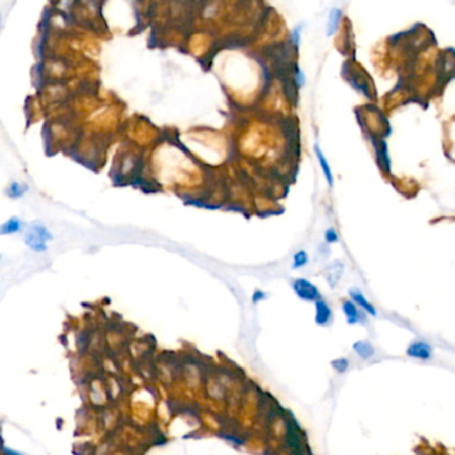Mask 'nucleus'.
I'll return each instance as SVG.
<instances>
[{"mask_svg":"<svg viewBox=\"0 0 455 455\" xmlns=\"http://www.w3.org/2000/svg\"><path fill=\"white\" fill-rule=\"evenodd\" d=\"M300 31H302V27H300V26L292 31L291 39H292V43H294L295 46H299V43H300V34H302Z\"/></svg>","mask_w":455,"mask_h":455,"instance_id":"2eb2a0df","label":"nucleus"},{"mask_svg":"<svg viewBox=\"0 0 455 455\" xmlns=\"http://www.w3.org/2000/svg\"><path fill=\"white\" fill-rule=\"evenodd\" d=\"M324 239H326L327 243H336L339 241V236H338V232L334 228H329L326 234H324Z\"/></svg>","mask_w":455,"mask_h":455,"instance_id":"4468645a","label":"nucleus"},{"mask_svg":"<svg viewBox=\"0 0 455 455\" xmlns=\"http://www.w3.org/2000/svg\"><path fill=\"white\" fill-rule=\"evenodd\" d=\"M261 296H263V295H262V292H256V294H255V296H254L255 302H256V300H259V298H261Z\"/></svg>","mask_w":455,"mask_h":455,"instance_id":"a211bd4d","label":"nucleus"},{"mask_svg":"<svg viewBox=\"0 0 455 455\" xmlns=\"http://www.w3.org/2000/svg\"><path fill=\"white\" fill-rule=\"evenodd\" d=\"M353 350L359 355L362 359H369L374 355L375 350H374V347L371 346V343L366 342V340H358L355 343L353 344Z\"/></svg>","mask_w":455,"mask_h":455,"instance_id":"9d476101","label":"nucleus"},{"mask_svg":"<svg viewBox=\"0 0 455 455\" xmlns=\"http://www.w3.org/2000/svg\"><path fill=\"white\" fill-rule=\"evenodd\" d=\"M342 310H343V314L349 324H357V323L364 322L363 313L360 311L359 307L353 300H344L342 303Z\"/></svg>","mask_w":455,"mask_h":455,"instance_id":"39448f33","label":"nucleus"},{"mask_svg":"<svg viewBox=\"0 0 455 455\" xmlns=\"http://www.w3.org/2000/svg\"><path fill=\"white\" fill-rule=\"evenodd\" d=\"M295 79H296V84H298L299 87H302V85L305 84V75H303V72L300 68H296Z\"/></svg>","mask_w":455,"mask_h":455,"instance_id":"f3484780","label":"nucleus"},{"mask_svg":"<svg viewBox=\"0 0 455 455\" xmlns=\"http://www.w3.org/2000/svg\"><path fill=\"white\" fill-rule=\"evenodd\" d=\"M20 221L17 218H12L2 226V234H14L20 230Z\"/></svg>","mask_w":455,"mask_h":455,"instance_id":"9b49d317","label":"nucleus"},{"mask_svg":"<svg viewBox=\"0 0 455 455\" xmlns=\"http://www.w3.org/2000/svg\"><path fill=\"white\" fill-rule=\"evenodd\" d=\"M407 357L419 360H428L432 357V347L425 340H415L406 350Z\"/></svg>","mask_w":455,"mask_h":455,"instance_id":"7ed1b4c3","label":"nucleus"},{"mask_svg":"<svg viewBox=\"0 0 455 455\" xmlns=\"http://www.w3.org/2000/svg\"><path fill=\"white\" fill-rule=\"evenodd\" d=\"M309 262V256H307L306 251H299L294 255V269H300L305 265H307Z\"/></svg>","mask_w":455,"mask_h":455,"instance_id":"ddd939ff","label":"nucleus"},{"mask_svg":"<svg viewBox=\"0 0 455 455\" xmlns=\"http://www.w3.org/2000/svg\"><path fill=\"white\" fill-rule=\"evenodd\" d=\"M349 294H350L351 300H353V302L355 303V305H357L359 309L363 310L364 313H367L369 315L377 316V310H375V307H374L373 305H371V303L367 300L366 296L362 294V291H360V290L351 289L350 291H349Z\"/></svg>","mask_w":455,"mask_h":455,"instance_id":"0eeeda50","label":"nucleus"},{"mask_svg":"<svg viewBox=\"0 0 455 455\" xmlns=\"http://www.w3.org/2000/svg\"><path fill=\"white\" fill-rule=\"evenodd\" d=\"M314 149H315V155H316V158H318V162H319L320 168H322L323 175H324V178H326L327 183H329L330 187H333L334 186V175H333V171H331V168H330V164H329V162H327L326 157L323 155V153L320 151V148L318 146L314 147Z\"/></svg>","mask_w":455,"mask_h":455,"instance_id":"6e6552de","label":"nucleus"},{"mask_svg":"<svg viewBox=\"0 0 455 455\" xmlns=\"http://www.w3.org/2000/svg\"><path fill=\"white\" fill-rule=\"evenodd\" d=\"M349 366H350V362L347 358H336V359L331 360V367L339 374L346 373L349 370Z\"/></svg>","mask_w":455,"mask_h":455,"instance_id":"f8f14e48","label":"nucleus"},{"mask_svg":"<svg viewBox=\"0 0 455 455\" xmlns=\"http://www.w3.org/2000/svg\"><path fill=\"white\" fill-rule=\"evenodd\" d=\"M340 19H342V11H340V8H333L331 12H330L329 23H327V36H333L336 31H338Z\"/></svg>","mask_w":455,"mask_h":455,"instance_id":"1a4fd4ad","label":"nucleus"},{"mask_svg":"<svg viewBox=\"0 0 455 455\" xmlns=\"http://www.w3.org/2000/svg\"><path fill=\"white\" fill-rule=\"evenodd\" d=\"M343 271L344 265L340 261H334L327 266L326 271H324V276H326L327 283H329L331 289L336 287V285L340 282L342 275H343Z\"/></svg>","mask_w":455,"mask_h":455,"instance_id":"20e7f679","label":"nucleus"},{"mask_svg":"<svg viewBox=\"0 0 455 455\" xmlns=\"http://www.w3.org/2000/svg\"><path fill=\"white\" fill-rule=\"evenodd\" d=\"M51 239V235L47 231V228L41 224H35L26 236V243L35 251H45L47 246V241Z\"/></svg>","mask_w":455,"mask_h":455,"instance_id":"f257e3e1","label":"nucleus"},{"mask_svg":"<svg viewBox=\"0 0 455 455\" xmlns=\"http://www.w3.org/2000/svg\"><path fill=\"white\" fill-rule=\"evenodd\" d=\"M21 194H23V188H21V186H19L17 183H12V186H11V195L16 198L20 197Z\"/></svg>","mask_w":455,"mask_h":455,"instance_id":"dca6fc26","label":"nucleus"},{"mask_svg":"<svg viewBox=\"0 0 455 455\" xmlns=\"http://www.w3.org/2000/svg\"><path fill=\"white\" fill-rule=\"evenodd\" d=\"M333 319V311L323 299L315 302V322L319 326H327Z\"/></svg>","mask_w":455,"mask_h":455,"instance_id":"423d86ee","label":"nucleus"},{"mask_svg":"<svg viewBox=\"0 0 455 455\" xmlns=\"http://www.w3.org/2000/svg\"><path fill=\"white\" fill-rule=\"evenodd\" d=\"M294 291L296 292V295L299 296L303 300H307V302H316L320 299V292L318 290L315 285L307 280V279H296L294 285Z\"/></svg>","mask_w":455,"mask_h":455,"instance_id":"f03ea898","label":"nucleus"}]
</instances>
